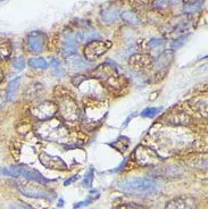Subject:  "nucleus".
<instances>
[{"label":"nucleus","instance_id":"nucleus-28","mask_svg":"<svg viewBox=\"0 0 208 209\" xmlns=\"http://www.w3.org/2000/svg\"><path fill=\"white\" fill-rule=\"evenodd\" d=\"M24 66H25V62H24V58H23V57H18V58H16V59L14 60V67H15L16 69L21 71V69L24 68Z\"/></svg>","mask_w":208,"mask_h":209},{"label":"nucleus","instance_id":"nucleus-22","mask_svg":"<svg viewBox=\"0 0 208 209\" xmlns=\"http://www.w3.org/2000/svg\"><path fill=\"white\" fill-rule=\"evenodd\" d=\"M195 108L197 112H199L201 114L202 116H207V99H197L196 100V105H195Z\"/></svg>","mask_w":208,"mask_h":209},{"label":"nucleus","instance_id":"nucleus-23","mask_svg":"<svg viewBox=\"0 0 208 209\" xmlns=\"http://www.w3.org/2000/svg\"><path fill=\"white\" fill-rule=\"evenodd\" d=\"M51 67H52V74L58 76V77H60V76H63L65 74V71L60 65L59 60L56 59V58H52V60H51Z\"/></svg>","mask_w":208,"mask_h":209},{"label":"nucleus","instance_id":"nucleus-31","mask_svg":"<svg viewBox=\"0 0 208 209\" xmlns=\"http://www.w3.org/2000/svg\"><path fill=\"white\" fill-rule=\"evenodd\" d=\"M80 178V175L77 174V175H74V176H72L71 178H68V180H66V181L64 182V185L65 187H67V185H69V184H72L73 182H75V181H77Z\"/></svg>","mask_w":208,"mask_h":209},{"label":"nucleus","instance_id":"nucleus-11","mask_svg":"<svg viewBox=\"0 0 208 209\" xmlns=\"http://www.w3.org/2000/svg\"><path fill=\"white\" fill-rule=\"evenodd\" d=\"M26 47L33 53L41 52L44 47V35L38 31L30 33L26 39Z\"/></svg>","mask_w":208,"mask_h":209},{"label":"nucleus","instance_id":"nucleus-25","mask_svg":"<svg viewBox=\"0 0 208 209\" xmlns=\"http://www.w3.org/2000/svg\"><path fill=\"white\" fill-rule=\"evenodd\" d=\"M202 2H204V0H196L192 3H188V5L184 7V12H191V14H192V12H197V10H199L201 8Z\"/></svg>","mask_w":208,"mask_h":209},{"label":"nucleus","instance_id":"nucleus-27","mask_svg":"<svg viewBox=\"0 0 208 209\" xmlns=\"http://www.w3.org/2000/svg\"><path fill=\"white\" fill-rule=\"evenodd\" d=\"M93 176H95V175H93V171L90 169V172L85 175V177H84V180H83L82 184L84 185L85 187H91L92 182H93Z\"/></svg>","mask_w":208,"mask_h":209},{"label":"nucleus","instance_id":"nucleus-16","mask_svg":"<svg viewBox=\"0 0 208 209\" xmlns=\"http://www.w3.org/2000/svg\"><path fill=\"white\" fill-rule=\"evenodd\" d=\"M76 39L80 41V42H91V41L95 40H101L102 37H101L97 31L92 30V28H87V30H83V31L79 32L76 34Z\"/></svg>","mask_w":208,"mask_h":209},{"label":"nucleus","instance_id":"nucleus-26","mask_svg":"<svg viewBox=\"0 0 208 209\" xmlns=\"http://www.w3.org/2000/svg\"><path fill=\"white\" fill-rule=\"evenodd\" d=\"M163 109L161 107H159V108H156V107H149V108H146L143 112H141V116L142 117H154V116H156L158 114V112H161V110Z\"/></svg>","mask_w":208,"mask_h":209},{"label":"nucleus","instance_id":"nucleus-33","mask_svg":"<svg viewBox=\"0 0 208 209\" xmlns=\"http://www.w3.org/2000/svg\"><path fill=\"white\" fill-rule=\"evenodd\" d=\"M168 0H155V3L157 5V6H159V5H161V6H164L165 3L167 2Z\"/></svg>","mask_w":208,"mask_h":209},{"label":"nucleus","instance_id":"nucleus-24","mask_svg":"<svg viewBox=\"0 0 208 209\" xmlns=\"http://www.w3.org/2000/svg\"><path fill=\"white\" fill-rule=\"evenodd\" d=\"M130 2L134 8L138 9H145L147 7L151 6L154 3V0H130Z\"/></svg>","mask_w":208,"mask_h":209},{"label":"nucleus","instance_id":"nucleus-10","mask_svg":"<svg viewBox=\"0 0 208 209\" xmlns=\"http://www.w3.org/2000/svg\"><path fill=\"white\" fill-rule=\"evenodd\" d=\"M197 202L192 197L179 196L171 199L166 203L165 209H196Z\"/></svg>","mask_w":208,"mask_h":209},{"label":"nucleus","instance_id":"nucleus-6","mask_svg":"<svg viewBox=\"0 0 208 209\" xmlns=\"http://www.w3.org/2000/svg\"><path fill=\"white\" fill-rule=\"evenodd\" d=\"M58 112L57 105H55L51 101H42L31 108L32 116H34L35 118L40 119V121H48V119L52 118L55 114Z\"/></svg>","mask_w":208,"mask_h":209},{"label":"nucleus","instance_id":"nucleus-1","mask_svg":"<svg viewBox=\"0 0 208 209\" xmlns=\"http://www.w3.org/2000/svg\"><path fill=\"white\" fill-rule=\"evenodd\" d=\"M117 187L127 194L136 197H150L159 191V184L151 178L131 177L121 180L117 183Z\"/></svg>","mask_w":208,"mask_h":209},{"label":"nucleus","instance_id":"nucleus-3","mask_svg":"<svg viewBox=\"0 0 208 209\" xmlns=\"http://www.w3.org/2000/svg\"><path fill=\"white\" fill-rule=\"evenodd\" d=\"M2 174L7 175V176H12V177L23 176V177H26L28 180L41 183V184H46V183L50 182L48 178L44 177L40 172L35 171V169L25 167V166H10V167H7V168L2 169Z\"/></svg>","mask_w":208,"mask_h":209},{"label":"nucleus","instance_id":"nucleus-2","mask_svg":"<svg viewBox=\"0 0 208 209\" xmlns=\"http://www.w3.org/2000/svg\"><path fill=\"white\" fill-rule=\"evenodd\" d=\"M37 134L41 139L52 142H66L68 139V130L57 119L44 121L37 127Z\"/></svg>","mask_w":208,"mask_h":209},{"label":"nucleus","instance_id":"nucleus-13","mask_svg":"<svg viewBox=\"0 0 208 209\" xmlns=\"http://www.w3.org/2000/svg\"><path fill=\"white\" fill-rule=\"evenodd\" d=\"M130 65L136 69H147L152 65V59L149 55H134L130 58Z\"/></svg>","mask_w":208,"mask_h":209},{"label":"nucleus","instance_id":"nucleus-19","mask_svg":"<svg viewBox=\"0 0 208 209\" xmlns=\"http://www.w3.org/2000/svg\"><path fill=\"white\" fill-rule=\"evenodd\" d=\"M12 47L10 43L5 39H0V60L7 59L10 56Z\"/></svg>","mask_w":208,"mask_h":209},{"label":"nucleus","instance_id":"nucleus-14","mask_svg":"<svg viewBox=\"0 0 208 209\" xmlns=\"http://www.w3.org/2000/svg\"><path fill=\"white\" fill-rule=\"evenodd\" d=\"M76 49H77L76 35L72 34V33L66 34V37L64 39L63 47H62V52H63V55L66 57L71 56V55H74V53L76 52Z\"/></svg>","mask_w":208,"mask_h":209},{"label":"nucleus","instance_id":"nucleus-5","mask_svg":"<svg viewBox=\"0 0 208 209\" xmlns=\"http://www.w3.org/2000/svg\"><path fill=\"white\" fill-rule=\"evenodd\" d=\"M111 41H104V40H95L91 42H88L84 48V56L85 59L88 62L98 59L101 57L105 52H107L111 49Z\"/></svg>","mask_w":208,"mask_h":209},{"label":"nucleus","instance_id":"nucleus-18","mask_svg":"<svg viewBox=\"0 0 208 209\" xmlns=\"http://www.w3.org/2000/svg\"><path fill=\"white\" fill-rule=\"evenodd\" d=\"M121 15H122V18H123L126 23H129V24L131 25H139L141 23L139 16L136 15V12H133L132 10H125V12H123Z\"/></svg>","mask_w":208,"mask_h":209},{"label":"nucleus","instance_id":"nucleus-17","mask_svg":"<svg viewBox=\"0 0 208 209\" xmlns=\"http://www.w3.org/2000/svg\"><path fill=\"white\" fill-rule=\"evenodd\" d=\"M19 82H21V76L14 78L13 81L9 82V84H8L7 90H6V98L8 101H13L16 98L17 90H18V87H19Z\"/></svg>","mask_w":208,"mask_h":209},{"label":"nucleus","instance_id":"nucleus-7","mask_svg":"<svg viewBox=\"0 0 208 209\" xmlns=\"http://www.w3.org/2000/svg\"><path fill=\"white\" fill-rule=\"evenodd\" d=\"M98 76L105 80V83L111 87H115V89H120L123 87V78L121 75L117 74V72L108 65H102L99 69Z\"/></svg>","mask_w":208,"mask_h":209},{"label":"nucleus","instance_id":"nucleus-15","mask_svg":"<svg viewBox=\"0 0 208 209\" xmlns=\"http://www.w3.org/2000/svg\"><path fill=\"white\" fill-rule=\"evenodd\" d=\"M67 64L72 69H87L90 66L89 62L82 57H80L79 55H71V56L67 57Z\"/></svg>","mask_w":208,"mask_h":209},{"label":"nucleus","instance_id":"nucleus-35","mask_svg":"<svg viewBox=\"0 0 208 209\" xmlns=\"http://www.w3.org/2000/svg\"><path fill=\"white\" fill-rule=\"evenodd\" d=\"M1 76H2V74H1V71H0V81H1Z\"/></svg>","mask_w":208,"mask_h":209},{"label":"nucleus","instance_id":"nucleus-34","mask_svg":"<svg viewBox=\"0 0 208 209\" xmlns=\"http://www.w3.org/2000/svg\"><path fill=\"white\" fill-rule=\"evenodd\" d=\"M10 209H28L24 206H19V205H13V206H10Z\"/></svg>","mask_w":208,"mask_h":209},{"label":"nucleus","instance_id":"nucleus-29","mask_svg":"<svg viewBox=\"0 0 208 209\" xmlns=\"http://www.w3.org/2000/svg\"><path fill=\"white\" fill-rule=\"evenodd\" d=\"M117 209H146L145 207L139 206L136 203H125V205H122Z\"/></svg>","mask_w":208,"mask_h":209},{"label":"nucleus","instance_id":"nucleus-32","mask_svg":"<svg viewBox=\"0 0 208 209\" xmlns=\"http://www.w3.org/2000/svg\"><path fill=\"white\" fill-rule=\"evenodd\" d=\"M6 100H7L6 92H5V91H0V108H2L3 103H5Z\"/></svg>","mask_w":208,"mask_h":209},{"label":"nucleus","instance_id":"nucleus-20","mask_svg":"<svg viewBox=\"0 0 208 209\" xmlns=\"http://www.w3.org/2000/svg\"><path fill=\"white\" fill-rule=\"evenodd\" d=\"M118 16H120V9H118V8H114V7H111V8H109V9L107 10H105L104 12V19L108 24H111L114 21H116V19L118 18Z\"/></svg>","mask_w":208,"mask_h":209},{"label":"nucleus","instance_id":"nucleus-4","mask_svg":"<svg viewBox=\"0 0 208 209\" xmlns=\"http://www.w3.org/2000/svg\"><path fill=\"white\" fill-rule=\"evenodd\" d=\"M60 116L66 122H76L80 116L77 105L71 97H63L59 100V105L57 106Z\"/></svg>","mask_w":208,"mask_h":209},{"label":"nucleus","instance_id":"nucleus-21","mask_svg":"<svg viewBox=\"0 0 208 209\" xmlns=\"http://www.w3.org/2000/svg\"><path fill=\"white\" fill-rule=\"evenodd\" d=\"M28 65L33 67V68H38V69H46L48 67V62L44 58L41 57H37V58H31L28 60Z\"/></svg>","mask_w":208,"mask_h":209},{"label":"nucleus","instance_id":"nucleus-9","mask_svg":"<svg viewBox=\"0 0 208 209\" xmlns=\"http://www.w3.org/2000/svg\"><path fill=\"white\" fill-rule=\"evenodd\" d=\"M39 160L41 162V165L48 169L52 171H66L67 165L60 157L52 156L47 152H41L39 156Z\"/></svg>","mask_w":208,"mask_h":209},{"label":"nucleus","instance_id":"nucleus-8","mask_svg":"<svg viewBox=\"0 0 208 209\" xmlns=\"http://www.w3.org/2000/svg\"><path fill=\"white\" fill-rule=\"evenodd\" d=\"M134 158L142 166H154L161 160V157L154 150L146 147H138L134 151Z\"/></svg>","mask_w":208,"mask_h":209},{"label":"nucleus","instance_id":"nucleus-30","mask_svg":"<svg viewBox=\"0 0 208 209\" xmlns=\"http://www.w3.org/2000/svg\"><path fill=\"white\" fill-rule=\"evenodd\" d=\"M184 40H186V37H180V39H177V40H175L172 43V49H176V48H180L181 46H182L186 41Z\"/></svg>","mask_w":208,"mask_h":209},{"label":"nucleus","instance_id":"nucleus-12","mask_svg":"<svg viewBox=\"0 0 208 209\" xmlns=\"http://www.w3.org/2000/svg\"><path fill=\"white\" fill-rule=\"evenodd\" d=\"M19 192L28 198H34V199H51L50 193L48 191L43 190L41 187H33V185H18Z\"/></svg>","mask_w":208,"mask_h":209}]
</instances>
